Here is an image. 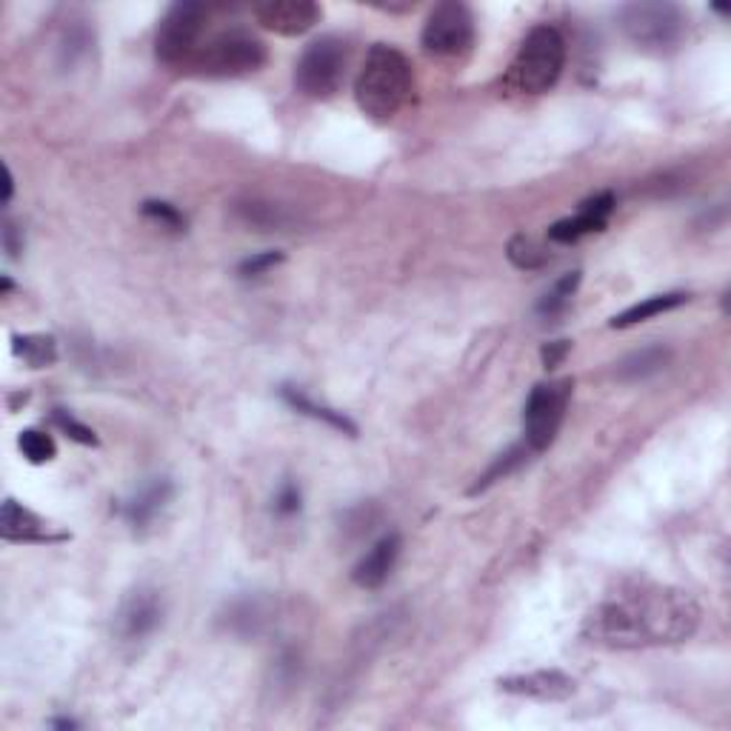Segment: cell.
Instances as JSON below:
<instances>
[{"label":"cell","instance_id":"cell-29","mask_svg":"<svg viewBox=\"0 0 731 731\" xmlns=\"http://www.w3.org/2000/svg\"><path fill=\"white\" fill-rule=\"evenodd\" d=\"M243 218H246L252 226L257 229H266V232H272V229H284L286 226V218L280 214V209L269 206V203H246V206L241 209Z\"/></svg>","mask_w":731,"mask_h":731},{"label":"cell","instance_id":"cell-11","mask_svg":"<svg viewBox=\"0 0 731 731\" xmlns=\"http://www.w3.org/2000/svg\"><path fill=\"white\" fill-rule=\"evenodd\" d=\"M320 7L311 0H266L255 9V18L263 29L275 35L295 38L309 32L320 21Z\"/></svg>","mask_w":731,"mask_h":731},{"label":"cell","instance_id":"cell-14","mask_svg":"<svg viewBox=\"0 0 731 731\" xmlns=\"http://www.w3.org/2000/svg\"><path fill=\"white\" fill-rule=\"evenodd\" d=\"M614 206H617V201H614L612 192L594 194V198H589V201L580 206V212L574 214V218L554 223V226L549 229V237H552L554 243H574L583 235L601 232V229H606Z\"/></svg>","mask_w":731,"mask_h":731},{"label":"cell","instance_id":"cell-22","mask_svg":"<svg viewBox=\"0 0 731 731\" xmlns=\"http://www.w3.org/2000/svg\"><path fill=\"white\" fill-rule=\"evenodd\" d=\"M578 286H580V272H569V275L560 277L558 284H554L552 289L540 297V304H538L540 318L558 320L560 315H566V309L572 306V297H574V292H578Z\"/></svg>","mask_w":731,"mask_h":731},{"label":"cell","instance_id":"cell-16","mask_svg":"<svg viewBox=\"0 0 731 731\" xmlns=\"http://www.w3.org/2000/svg\"><path fill=\"white\" fill-rule=\"evenodd\" d=\"M403 540L401 534H386L380 538L378 543L369 549V552L360 558V563L354 566L352 578L360 589H380L389 580V574L398 566V558H401Z\"/></svg>","mask_w":731,"mask_h":731},{"label":"cell","instance_id":"cell-21","mask_svg":"<svg viewBox=\"0 0 731 731\" xmlns=\"http://www.w3.org/2000/svg\"><path fill=\"white\" fill-rule=\"evenodd\" d=\"M12 349L32 369H43L57 360V340L52 335H12Z\"/></svg>","mask_w":731,"mask_h":731},{"label":"cell","instance_id":"cell-9","mask_svg":"<svg viewBox=\"0 0 731 731\" xmlns=\"http://www.w3.org/2000/svg\"><path fill=\"white\" fill-rule=\"evenodd\" d=\"M421 43L428 55L441 57V61L469 55L475 46V18H472L469 7L457 3V0L437 3L423 23Z\"/></svg>","mask_w":731,"mask_h":731},{"label":"cell","instance_id":"cell-30","mask_svg":"<svg viewBox=\"0 0 731 731\" xmlns=\"http://www.w3.org/2000/svg\"><path fill=\"white\" fill-rule=\"evenodd\" d=\"M277 263H284V255L280 252H261V255H252L237 266L243 277H261L266 275L269 269H275Z\"/></svg>","mask_w":731,"mask_h":731},{"label":"cell","instance_id":"cell-5","mask_svg":"<svg viewBox=\"0 0 731 731\" xmlns=\"http://www.w3.org/2000/svg\"><path fill=\"white\" fill-rule=\"evenodd\" d=\"M266 63V46L246 29H226L209 38L187 70L203 77H241L257 72Z\"/></svg>","mask_w":731,"mask_h":731},{"label":"cell","instance_id":"cell-4","mask_svg":"<svg viewBox=\"0 0 731 731\" xmlns=\"http://www.w3.org/2000/svg\"><path fill=\"white\" fill-rule=\"evenodd\" d=\"M621 32L646 52H669L686 35V14L669 0H637L617 12Z\"/></svg>","mask_w":731,"mask_h":731},{"label":"cell","instance_id":"cell-19","mask_svg":"<svg viewBox=\"0 0 731 731\" xmlns=\"http://www.w3.org/2000/svg\"><path fill=\"white\" fill-rule=\"evenodd\" d=\"M686 300H689V295H684V292H669V295L646 297V300H640V304L628 306L626 311H621V315L612 320V329H628V326L646 324V320L657 318V315H666V311H671V309H680Z\"/></svg>","mask_w":731,"mask_h":731},{"label":"cell","instance_id":"cell-10","mask_svg":"<svg viewBox=\"0 0 731 731\" xmlns=\"http://www.w3.org/2000/svg\"><path fill=\"white\" fill-rule=\"evenodd\" d=\"M163 594L152 586H138L129 592L115 614V635L124 643H140L152 637L163 623Z\"/></svg>","mask_w":731,"mask_h":731},{"label":"cell","instance_id":"cell-8","mask_svg":"<svg viewBox=\"0 0 731 731\" xmlns=\"http://www.w3.org/2000/svg\"><path fill=\"white\" fill-rule=\"evenodd\" d=\"M346 66H349V52H346V43L340 38L329 35L309 43L295 70L297 92L315 97V100H326L340 89Z\"/></svg>","mask_w":731,"mask_h":731},{"label":"cell","instance_id":"cell-3","mask_svg":"<svg viewBox=\"0 0 731 731\" xmlns=\"http://www.w3.org/2000/svg\"><path fill=\"white\" fill-rule=\"evenodd\" d=\"M566 66V41L558 29L534 27L520 43L518 55L506 72V86L520 95H543L560 81Z\"/></svg>","mask_w":731,"mask_h":731},{"label":"cell","instance_id":"cell-23","mask_svg":"<svg viewBox=\"0 0 731 731\" xmlns=\"http://www.w3.org/2000/svg\"><path fill=\"white\" fill-rule=\"evenodd\" d=\"M529 455H531V452H529V446H526V443H523V446H511L506 455H500L495 463H491L484 477H477V484L472 486V495H477V491H486L489 486H495L497 480L509 477L511 472L518 469L520 463H523Z\"/></svg>","mask_w":731,"mask_h":731},{"label":"cell","instance_id":"cell-12","mask_svg":"<svg viewBox=\"0 0 731 731\" xmlns=\"http://www.w3.org/2000/svg\"><path fill=\"white\" fill-rule=\"evenodd\" d=\"M174 497V484L169 477H152L146 480L135 495L124 504V518L131 526L135 534H144V531L152 529L160 520V515L166 511V506L172 504Z\"/></svg>","mask_w":731,"mask_h":731},{"label":"cell","instance_id":"cell-33","mask_svg":"<svg viewBox=\"0 0 731 731\" xmlns=\"http://www.w3.org/2000/svg\"><path fill=\"white\" fill-rule=\"evenodd\" d=\"M12 192H14L12 169H9V166H3V206H7V203L12 201Z\"/></svg>","mask_w":731,"mask_h":731},{"label":"cell","instance_id":"cell-17","mask_svg":"<svg viewBox=\"0 0 731 731\" xmlns=\"http://www.w3.org/2000/svg\"><path fill=\"white\" fill-rule=\"evenodd\" d=\"M0 534L9 543H49V540H61L52 538L41 518L35 511L21 506L18 500H3V511H0Z\"/></svg>","mask_w":731,"mask_h":731},{"label":"cell","instance_id":"cell-34","mask_svg":"<svg viewBox=\"0 0 731 731\" xmlns=\"http://www.w3.org/2000/svg\"><path fill=\"white\" fill-rule=\"evenodd\" d=\"M52 725H55V729H77L75 720H52Z\"/></svg>","mask_w":731,"mask_h":731},{"label":"cell","instance_id":"cell-7","mask_svg":"<svg viewBox=\"0 0 731 731\" xmlns=\"http://www.w3.org/2000/svg\"><path fill=\"white\" fill-rule=\"evenodd\" d=\"M209 9L194 0H180L169 12L163 14V21L155 35V52L158 61L166 66H183L187 70L194 52L201 49V35L206 29Z\"/></svg>","mask_w":731,"mask_h":731},{"label":"cell","instance_id":"cell-32","mask_svg":"<svg viewBox=\"0 0 731 731\" xmlns=\"http://www.w3.org/2000/svg\"><path fill=\"white\" fill-rule=\"evenodd\" d=\"M3 248L9 252V257H18L23 252V237L12 221H7V226H3Z\"/></svg>","mask_w":731,"mask_h":731},{"label":"cell","instance_id":"cell-20","mask_svg":"<svg viewBox=\"0 0 731 731\" xmlns=\"http://www.w3.org/2000/svg\"><path fill=\"white\" fill-rule=\"evenodd\" d=\"M284 401L289 403L295 412L300 414H309V417H315V421H324L329 423L331 428H340V432H346V435H358V426H354L349 417H346L343 412H335V409H326L320 406V403H315L309 398V394L297 392L295 386H284Z\"/></svg>","mask_w":731,"mask_h":731},{"label":"cell","instance_id":"cell-24","mask_svg":"<svg viewBox=\"0 0 731 731\" xmlns=\"http://www.w3.org/2000/svg\"><path fill=\"white\" fill-rule=\"evenodd\" d=\"M18 446H21L23 457H27L29 463H35V466L55 460V455H57V446H55V441H52V435L41 432V428H27V432H21V437H18Z\"/></svg>","mask_w":731,"mask_h":731},{"label":"cell","instance_id":"cell-2","mask_svg":"<svg viewBox=\"0 0 731 731\" xmlns=\"http://www.w3.org/2000/svg\"><path fill=\"white\" fill-rule=\"evenodd\" d=\"M412 89L414 75L409 57L389 43H374L354 83L360 109L374 120H392L409 104Z\"/></svg>","mask_w":731,"mask_h":731},{"label":"cell","instance_id":"cell-27","mask_svg":"<svg viewBox=\"0 0 731 731\" xmlns=\"http://www.w3.org/2000/svg\"><path fill=\"white\" fill-rule=\"evenodd\" d=\"M52 421H55V426L61 428L63 435L72 437L75 443H81V446H97V435L95 428H89L86 423L75 421L70 412H63V409H55V414H52Z\"/></svg>","mask_w":731,"mask_h":731},{"label":"cell","instance_id":"cell-1","mask_svg":"<svg viewBox=\"0 0 731 731\" xmlns=\"http://www.w3.org/2000/svg\"><path fill=\"white\" fill-rule=\"evenodd\" d=\"M700 623V608L689 594L669 586H637L614 594L592 608L583 637L606 649H646L689 640Z\"/></svg>","mask_w":731,"mask_h":731},{"label":"cell","instance_id":"cell-26","mask_svg":"<svg viewBox=\"0 0 731 731\" xmlns=\"http://www.w3.org/2000/svg\"><path fill=\"white\" fill-rule=\"evenodd\" d=\"M144 214L149 221H155L158 226L169 229V232H187V218L172 206V203L163 201H146Z\"/></svg>","mask_w":731,"mask_h":731},{"label":"cell","instance_id":"cell-25","mask_svg":"<svg viewBox=\"0 0 731 731\" xmlns=\"http://www.w3.org/2000/svg\"><path fill=\"white\" fill-rule=\"evenodd\" d=\"M509 261L518 266V269H540L543 263H549V255L531 237L518 235L511 237L509 243Z\"/></svg>","mask_w":731,"mask_h":731},{"label":"cell","instance_id":"cell-31","mask_svg":"<svg viewBox=\"0 0 731 731\" xmlns=\"http://www.w3.org/2000/svg\"><path fill=\"white\" fill-rule=\"evenodd\" d=\"M569 352H572V343H569V340H554V343L543 346V366L545 369H558V366L566 360Z\"/></svg>","mask_w":731,"mask_h":731},{"label":"cell","instance_id":"cell-28","mask_svg":"<svg viewBox=\"0 0 731 731\" xmlns=\"http://www.w3.org/2000/svg\"><path fill=\"white\" fill-rule=\"evenodd\" d=\"M272 509H275L277 518H295L297 511L304 509V495H300V486H297L295 480H284L280 489L275 491Z\"/></svg>","mask_w":731,"mask_h":731},{"label":"cell","instance_id":"cell-6","mask_svg":"<svg viewBox=\"0 0 731 731\" xmlns=\"http://www.w3.org/2000/svg\"><path fill=\"white\" fill-rule=\"evenodd\" d=\"M572 380H549L531 389L523 409V435L531 455L545 452L558 437L560 426L566 421V409L572 401Z\"/></svg>","mask_w":731,"mask_h":731},{"label":"cell","instance_id":"cell-18","mask_svg":"<svg viewBox=\"0 0 731 731\" xmlns=\"http://www.w3.org/2000/svg\"><path fill=\"white\" fill-rule=\"evenodd\" d=\"M671 352L666 346H646L640 352H632L628 358H623L617 363V378L623 383H640V380H649L655 374H660L666 366H669Z\"/></svg>","mask_w":731,"mask_h":731},{"label":"cell","instance_id":"cell-13","mask_svg":"<svg viewBox=\"0 0 731 731\" xmlns=\"http://www.w3.org/2000/svg\"><path fill=\"white\" fill-rule=\"evenodd\" d=\"M500 689L509 691V695L543 700V703H560V700H569L578 686H574V677H569L566 671L540 669L529 671V675L504 677V680H500Z\"/></svg>","mask_w":731,"mask_h":731},{"label":"cell","instance_id":"cell-15","mask_svg":"<svg viewBox=\"0 0 731 731\" xmlns=\"http://www.w3.org/2000/svg\"><path fill=\"white\" fill-rule=\"evenodd\" d=\"M272 614H275V603L263 594H243L237 601H232L223 612L221 623L226 632L237 637H257L261 632H266V626L272 623Z\"/></svg>","mask_w":731,"mask_h":731}]
</instances>
